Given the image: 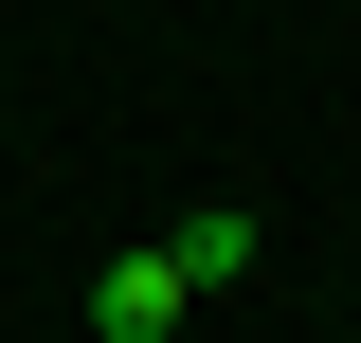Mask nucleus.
<instances>
[{
	"label": "nucleus",
	"mask_w": 361,
	"mask_h": 343,
	"mask_svg": "<svg viewBox=\"0 0 361 343\" xmlns=\"http://www.w3.org/2000/svg\"><path fill=\"white\" fill-rule=\"evenodd\" d=\"M163 253H180V289H235V271H253L271 235H253V217H235V199H199V217H180V235H163Z\"/></svg>",
	"instance_id": "nucleus-2"
},
{
	"label": "nucleus",
	"mask_w": 361,
	"mask_h": 343,
	"mask_svg": "<svg viewBox=\"0 0 361 343\" xmlns=\"http://www.w3.org/2000/svg\"><path fill=\"white\" fill-rule=\"evenodd\" d=\"M180 307H199L180 253H109V271H90V343H180Z\"/></svg>",
	"instance_id": "nucleus-1"
}]
</instances>
